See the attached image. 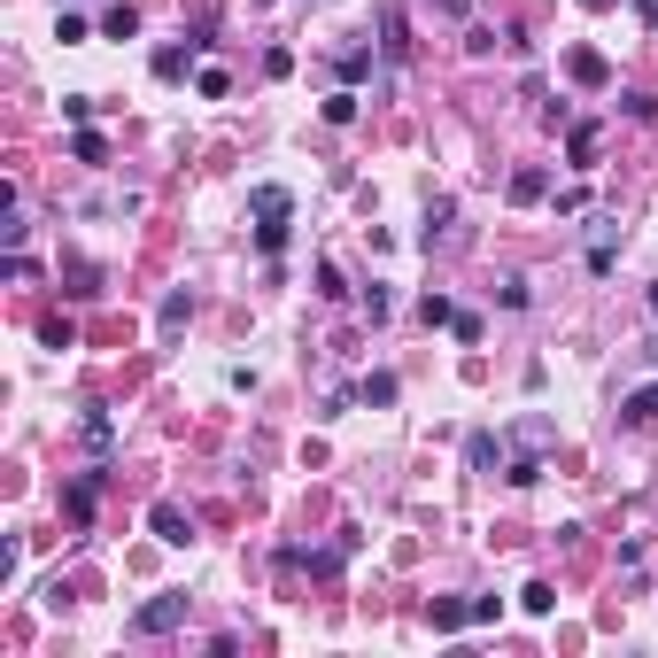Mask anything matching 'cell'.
<instances>
[{"instance_id": "6da1fadb", "label": "cell", "mask_w": 658, "mask_h": 658, "mask_svg": "<svg viewBox=\"0 0 658 658\" xmlns=\"http://www.w3.org/2000/svg\"><path fill=\"white\" fill-rule=\"evenodd\" d=\"M186 612H194V597H148L132 612V635H171V628H186Z\"/></svg>"}, {"instance_id": "7a4b0ae2", "label": "cell", "mask_w": 658, "mask_h": 658, "mask_svg": "<svg viewBox=\"0 0 658 658\" xmlns=\"http://www.w3.org/2000/svg\"><path fill=\"white\" fill-rule=\"evenodd\" d=\"M566 78H573V86H589V93H604V86H612V62H604L597 47H573V55H566Z\"/></svg>"}, {"instance_id": "3957f363", "label": "cell", "mask_w": 658, "mask_h": 658, "mask_svg": "<svg viewBox=\"0 0 658 658\" xmlns=\"http://www.w3.org/2000/svg\"><path fill=\"white\" fill-rule=\"evenodd\" d=\"M148 527H155V542H171V550H186V542H194V519H186L179 504H155Z\"/></svg>"}, {"instance_id": "277c9868", "label": "cell", "mask_w": 658, "mask_h": 658, "mask_svg": "<svg viewBox=\"0 0 658 658\" xmlns=\"http://www.w3.org/2000/svg\"><path fill=\"white\" fill-rule=\"evenodd\" d=\"M248 210H256V225H287V217H295V194H287V186H256Z\"/></svg>"}, {"instance_id": "5b68a950", "label": "cell", "mask_w": 658, "mask_h": 658, "mask_svg": "<svg viewBox=\"0 0 658 658\" xmlns=\"http://www.w3.org/2000/svg\"><path fill=\"white\" fill-rule=\"evenodd\" d=\"M380 55H388V62L411 55V24H403V8H395V0L380 8Z\"/></svg>"}, {"instance_id": "8992f818", "label": "cell", "mask_w": 658, "mask_h": 658, "mask_svg": "<svg viewBox=\"0 0 658 658\" xmlns=\"http://www.w3.org/2000/svg\"><path fill=\"white\" fill-rule=\"evenodd\" d=\"M78 434H86V449H93V457H109V449H117V419H109L101 403H86V419H78Z\"/></svg>"}, {"instance_id": "52a82bcc", "label": "cell", "mask_w": 658, "mask_h": 658, "mask_svg": "<svg viewBox=\"0 0 658 658\" xmlns=\"http://www.w3.org/2000/svg\"><path fill=\"white\" fill-rule=\"evenodd\" d=\"M194 47H202V39H186V47H179V39H171V47H155V78H163V86H179L186 70H194Z\"/></svg>"}, {"instance_id": "ba28073f", "label": "cell", "mask_w": 658, "mask_h": 658, "mask_svg": "<svg viewBox=\"0 0 658 658\" xmlns=\"http://www.w3.org/2000/svg\"><path fill=\"white\" fill-rule=\"evenodd\" d=\"M511 202H519V210H527V202H542V194H550V171H542V163H519V171H511V186H504Z\"/></svg>"}, {"instance_id": "9c48e42d", "label": "cell", "mask_w": 658, "mask_h": 658, "mask_svg": "<svg viewBox=\"0 0 658 658\" xmlns=\"http://www.w3.org/2000/svg\"><path fill=\"white\" fill-rule=\"evenodd\" d=\"M93 504H101V473H86V480H70V488H62V511H70L78 527L93 519Z\"/></svg>"}, {"instance_id": "30bf717a", "label": "cell", "mask_w": 658, "mask_h": 658, "mask_svg": "<svg viewBox=\"0 0 658 658\" xmlns=\"http://www.w3.org/2000/svg\"><path fill=\"white\" fill-rule=\"evenodd\" d=\"M473 628V597H434V635H457Z\"/></svg>"}, {"instance_id": "8fae6325", "label": "cell", "mask_w": 658, "mask_h": 658, "mask_svg": "<svg viewBox=\"0 0 658 658\" xmlns=\"http://www.w3.org/2000/svg\"><path fill=\"white\" fill-rule=\"evenodd\" d=\"M597 148H604V124H573V171H597Z\"/></svg>"}, {"instance_id": "7c38bea8", "label": "cell", "mask_w": 658, "mask_h": 658, "mask_svg": "<svg viewBox=\"0 0 658 658\" xmlns=\"http://www.w3.org/2000/svg\"><path fill=\"white\" fill-rule=\"evenodd\" d=\"M186 318H194V295H186V287H171V295H163V310H155V326H163V333H179Z\"/></svg>"}, {"instance_id": "4fadbf2b", "label": "cell", "mask_w": 658, "mask_h": 658, "mask_svg": "<svg viewBox=\"0 0 658 658\" xmlns=\"http://www.w3.org/2000/svg\"><path fill=\"white\" fill-rule=\"evenodd\" d=\"M132 31H140V8H132V0H117V8L101 16V39H132Z\"/></svg>"}, {"instance_id": "5bb4252c", "label": "cell", "mask_w": 658, "mask_h": 658, "mask_svg": "<svg viewBox=\"0 0 658 658\" xmlns=\"http://www.w3.org/2000/svg\"><path fill=\"white\" fill-rule=\"evenodd\" d=\"M357 403H372V411H388V403H395V372H364Z\"/></svg>"}, {"instance_id": "9a60e30c", "label": "cell", "mask_w": 658, "mask_h": 658, "mask_svg": "<svg viewBox=\"0 0 658 658\" xmlns=\"http://www.w3.org/2000/svg\"><path fill=\"white\" fill-rule=\"evenodd\" d=\"M504 480H511V488H535V480H542V449H519V457L504 465Z\"/></svg>"}, {"instance_id": "2e32d148", "label": "cell", "mask_w": 658, "mask_h": 658, "mask_svg": "<svg viewBox=\"0 0 658 658\" xmlns=\"http://www.w3.org/2000/svg\"><path fill=\"white\" fill-rule=\"evenodd\" d=\"M620 419H628V426H651L658 419V388H635L628 403H620Z\"/></svg>"}, {"instance_id": "e0dca14e", "label": "cell", "mask_w": 658, "mask_h": 658, "mask_svg": "<svg viewBox=\"0 0 658 658\" xmlns=\"http://www.w3.org/2000/svg\"><path fill=\"white\" fill-rule=\"evenodd\" d=\"M70 155H78V163H109V140H101L93 124H78V140H70Z\"/></svg>"}, {"instance_id": "ac0fdd59", "label": "cell", "mask_w": 658, "mask_h": 658, "mask_svg": "<svg viewBox=\"0 0 658 658\" xmlns=\"http://www.w3.org/2000/svg\"><path fill=\"white\" fill-rule=\"evenodd\" d=\"M39 341H47V349H78V326H70V318H39Z\"/></svg>"}, {"instance_id": "d6986e66", "label": "cell", "mask_w": 658, "mask_h": 658, "mask_svg": "<svg viewBox=\"0 0 658 658\" xmlns=\"http://www.w3.org/2000/svg\"><path fill=\"white\" fill-rule=\"evenodd\" d=\"M519 604L542 620V612H558V589H550V581H527V589H519Z\"/></svg>"}, {"instance_id": "ffe728a7", "label": "cell", "mask_w": 658, "mask_h": 658, "mask_svg": "<svg viewBox=\"0 0 658 658\" xmlns=\"http://www.w3.org/2000/svg\"><path fill=\"white\" fill-rule=\"evenodd\" d=\"M326 124H357V93H349V86L326 93Z\"/></svg>"}, {"instance_id": "44dd1931", "label": "cell", "mask_w": 658, "mask_h": 658, "mask_svg": "<svg viewBox=\"0 0 658 658\" xmlns=\"http://www.w3.org/2000/svg\"><path fill=\"white\" fill-rule=\"evenodd\" d=\"M419 318H426V326H457V302H449V295H426Z\"/></svg>"}, {"instance_id": "7402d4cb", "label": "cell", "mask_w": 658, "mask_h": 658, "mask_svg": "<svg viewBox=\"0 0 658 658\" xmlns=\"http://www.w3.org/2000/svg\"><path fill=\"white\" fill-rule=\"evenodd\" d=\"M465 465H473V473H488V465H496V434H473V442H465Z\"/></svg>"}, {"instance_id": "603a6c76", "label": "cell", "mask_w": 658, "mask_h": 658, "mask_svg": "<svg viewBox=\"0 0 658 658\" xmlns=\"http://www.w3.org/2000/svg\"><path fill=\"white\" fill-rule=\"evenodd\" d=\"M318 295H326V302H341V295H349V279H341V264H333V256L318 264Z\"/></svg>"}, {"instance_id": "cb8c5ba5", "label": "cell", "mask_w": 658, "mask_h": 658, "mask_svg": "<svg viewBox=\"0 0 658 658\" xmlns=\"http://www.w3.org/2000/svg\"><path fill=\"white\" fill-rule=\"evenodd\" d=\"M449 217H457L449 202H426V233H419V248H434V240H442V225H449Z\"/></svg>"}, {"instance_id": "d4e9b609", "label": "cell", "mask_w": 658, "mask_h": 658, "mask_svg": "<svg viewBox=\"0 0 658 658\" xmlns=\"http://www.w3.org/2000/svg\"><path fill=\"white\" fill-rule=\"evenodd\" d=\"M55 39H62V47H78V39H93V31H86V16H70V8H62V16H55Z\"/></svg>"}, {"instance_id": "484cf974", "label": "cell", "mask_w": 658, "mask_h": 658, "mask_svg": "<svg viewBox=\"0 0 658 658\" xmlns=\"http://www.w3.org/2000/svg\"><path fill=\"white\" fill-rule=\"evenodd\" d=\"M341 78H349V86H357V78H372V55H364V47H349V55H341Z\"/></svg>"}, {"instance_id": "4316f807", "label": "cell", "mask_w": 658, "mask_h": 658, "mask_svg": "<svg viewBox=\"0 0 658 658\" xmlns=\"http://www.w3.org/2000/svg\"><path fill=\"white\" fill-rule=\"evenodd\" d=\"M442 16H457V24H473V0H434Z\"/></svg>"}, {"instance_id": "83f0119b", "label": "cell", "mask_w": 658, "mask_h": 658, "mask_svg": "<svg viewBox=\"0 0 658 658\" xmlns=\"http://www.w3.org/2000/svg\"><path fill=\"white\" fill-rule=\"evenodd\" d=\"M635 16H643V24H658V0H635Z\"/></svg>"}, {"instance_id": "f1b7e54d", "label": "cell", "mask_w": 658, "mask_h": 658, "mask_svg": "<svg viewBox=\"0 0 658 658\" xmlns=\"http://www.w3.org/2000/svg\"><path fill=\"white\" fill-rule=\"evenodd\" d=\"M581 8H589V16H604V8H620V0H581Z\"/></svg>"}, {"instance_id": "f546056e", "label": "cell", "mask_w": 658, "mask_h": 658, "mask_svg": "<svg viewBox=\"0 0 658 658\" xmlns=\"http://www.w3.org/2000/svg\"><path fill=\"white\" fill-rule=\"evenodd\" d=\"M651 318H658V287H651Z\"/></svg>"}, {"instance_id": "4dcf8cb0", "label": "cell", "mask_w": 658, "mask_h": 658, "mask_svg": "<svg viewBox=\"0 0 658 658\" xmlns=\"http://www.w3.org/2000/svg\"><path fill=\"white\" fill-rule=\"evenodd\" d=\"M256 8H271V0H256Z\"/></svg>"}]
</instances>
